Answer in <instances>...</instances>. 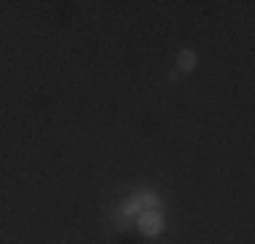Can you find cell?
<instances>
[{
  "instance_id": "6da1fadb",
  "label": "cell",
  "mask_w": 255,
  "mask_h": 244,
  "mask_svg": "<svg viewBox=\"0 0 255 244\" xmlns=\"http://www.w3.org/2000/svg\"><path fill=\"white\" fill-rule=\"evenodd\" d=\"M160 206V195H157L155 190H141L136 195H130V198L123 204V215L125 217H136L138 212L144 209H157Z\"/></svg>"
},
{
  "instance_id": "7a4b0ae2",
  "label": "cell",
  "mask_w": 255,
  "mask_h": 244,
  "mask_svg": "<svg viewBox=\"0 0 255 244\" xmlns=\"http://www.w3.org/2000/svg\"><path fill=\"white\" fill-rule=\"evenodd\" d=\"M136 228L144 236H160L163 228H166V220H163L160 209H144L136 215Z\"/></svg>"
},
{
  "instance_id": "3957f363",
  "label": "cell",
  "mask_w": 255,
  "mask_h": 244,
  "mask_svg": "<svg viewBox=\"0 0 255 244\" xmlns=\"http://www.w3.org/2000/svg\"><path fill=\"white\" fill-rule=\"evenodd\" d=\"M196 65H198L196 49H179V54H177V71L179 73H187V71H196Z\"/></svg>"
}]
</instances>
